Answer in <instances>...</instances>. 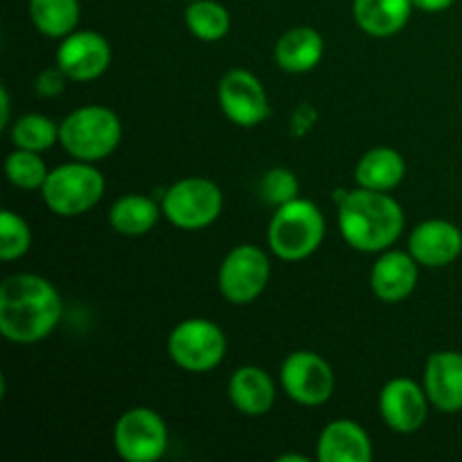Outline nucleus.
Segmentation results:
<instances>
[{"instance_id": "1", "label": "nucleus", "mask_w": 462, "mask_h": 462, "mask_svg": "<svg viewBox=\"0 0 462 462\" xmlns=\"http://www.w3.org/2000/svg\"><path fill=\"white\" fill-rule=\"evenodd\" d=\"M61 314V296L41 275L14 273L0 284V332L9 343L43 341L54 332Z\"/></svg>"}, {"instance_id": "2", "label": "nucleus", "mask_w": 462, "mask_h": 462, "mask_svg": "<svg viewBox=\"0 0 462 462\" xmlns=\"http://www.w3.org/2000/svg\"><path fill=\"white\" fill-rule=\"evenodd\" d=\"M406 217L388 192L359 188L338 203V230L347 246L361 253H383L400 239Z\"/></svg>"}, {"instance_id": "3", "label": "nucleus", "mask_w": 462, "mask_h": 462, "mask_svg": "<svg viewBox=\"0 0 462 462\" xmlns=\"http://www.w3.org/2000/svg\"><path fill=\"white\" fill-rule=\"evenodd\" d=\"M266 239L275 257L300 262L314 255L325 239V217L314 201L293 199L271 217Z\"/></svg>"}, {"instance_id": "4", "label": "nucleus", "mask_w": 462, "mask_h": 462, "mask_svg": "<svg viewBox=\"0 0 462 462\" xmlns=\"http://www.w3.org/2000/svg\"><path fill=\"white\" fill-rule=\"evenodd\" d=\"M120 140V117L116 111L99 104L75 108L59 125V143L75 161H104L116 152Z\"/></svg>"}, {"instance_id": "5", "label": "nucleus", "mask_w": 462, "mask_h": 462, "mask_svg": "<svg viewBox=\"0 0 462 462\" xmlns=\"http://www.w3.org/2000/svg\"><path fill=\"white\" fill-rule=\"evenodd\" d=\"M106 180L102 171L86 161L54 167L45 179L41 194L50 212L59 217H81L93 210L104 197Z\"/></svg>"}, {"instance_id": "6", "label": "nucleus", "mask_w": 462, "mask_h": 462, "mask_svg": "<svg viewBox=\"0 0 462 462\" xmlns=\"http://www.w3.org/2000/svg\"><path fill=\"white\" fill-rule=\"evenodd\" d=\"M224 210V194L210 179L189 176L171 185L162 197V215L180 230H203Z\"/></svg>"}, {"instance_id": "7", "label": "nucleus", "mask_w": 462, "mask_h": 462, "mask_svg": "<svg viewBox=\"0 0 462 462\" xmlns=\"http://www.w3.org/2000/svg\"><path fill=\"white\" fill-rule=\"evenodd\" d=\"M228 343L224 329L208 319H188L171 329L167 352L188 373H210L224 361Z\"/></svg>"}, {"instance_id": "8", "label": "nucleus", "mask_w": 462, "mask_h": 462, "mask_svg": "<svg viewBox=\"0 0 462 462\" xmlns=\"http://www.w3.org/2000/svg\"><path fill=\"white\" fill-rule=\"evenodd\" d=\"M170 442L167 424L147 406H135L120 415L113 429V445L126 462H156L162 458Z\"/></svg>"}, {"instance_id": "9", "label": "nucleus", "mask_w": 462, "mask_h": 462, "mask_svg": "<svg viewBox=\"0 0 462 462\" xmlns=\"http://www.w3.org/2000/svg\"><path fill=\"white\" fill-rule=\"evenodd\" d=\"M271 280V260L262 248L242 244L219 266V291L230 305H251L264 293Z\"/></svg>"}, {"instance_id": "10", "label": "nucleus", "mask_w": 462, "mask_h": 462, "mask_svg": "<svg viewBox=\"0 0 462 462\" xmlns=\"http://www.w3.org/2000/svg\"><path fill=\"white\" fill-rule=\"evenodd\" d=\"M280 382H282V391L296 404L310 406V409L328 404L337 386L332 365L310 350H298L284 359L280 368Z\"/></svg>"}, {"instance_id": "11", "label": "nucleus", "mask_w": 462, "mask_h": 462, "mask_svg": "<svg viewBox=\"0 0 462 462\" xmlns=\"http://www.w3.org/2000/svg\"><path fill=\"white\" fill-rule=\"evenodd\" d=\"M221 111L233 125L253 129L271 116V102L262 81L244 68H233L219 81Z\"/></svg>"}, {"instance_id": "12", "label": "nucleus", "mask_w": 462, "mask_h": 462, "mask_svg": "<svg viewBox=\"0 0 462 462\" xmlns=\"http://www.w3.org/2000/svg\"><path fill=\"white\" fill-rule=\"evenodd\" d=\"M111 43L95 30H75L61 39L57 50V66L72 81L99 79L111 66Z\"/></svg>"}, {"instance_id": "13", "label": "nucleus", "mask_w": 462, "mask_h": 462, "mask_svg": "<svg viewBox=\"0 0 462 462\" xmlns=\"http://www.w3.org/2000/svg\"><path fill=\"white\" fill-rule=\"evenodd\" d=\"M429 395L424 386L406 377L391 379L379 393V413L395 433H415L429 415Z\"/></svg>"}, {"instance_id": "14", "label": "nucleus", "mask_w": 462, "mask_h": 462, "mask_svg": "<svg viewBox=\"0 0 462 462\" xmlns=\"http://www.w3.org/2000/svg\"><path fill=\"white\" fill-rule=\"evenodd\" d=\"M409 253L420 266L442 269L454 264L462 253V233L447 219H429L413 228L409 237Z\"/></svg>"}, {"instance_id": "15", "label": "nucleus", "mask_w": 462, "mask_h": 462, "mask_svg": "<svg viewBox=\"0 0 462 462\" xmlns=\"http://www.w3.org/2000/svg\"><path fill=\"white\" fill-rule=\"evenodd\" d=\"M418 260L404 251H383L370 271L373 293L383 302H402L415 291L420 278Z\"/></svg>"}, {"instance_id": "16", "label": "nucleus", "mask_w": 462, "mask_h": 462, "mask_svg": "<svg viewBox=\"0 0 462 462\" xmlns=\"http://www.w3.org/2000/svg\"><path fill=\"white\" fill-rule=\"evenodd\" d=\"M424 391L440 413L462 411V355L454 350L436 352L424 365Z\"/></svg>"}, {"instance_id": "17", "label": "nucleus", "mask_w": 462, "mask_h": 462, "mask_svg": "<svg viewBox=\"0 0 462 462\" xmlns=\"http://www.w3.org/2000/svg\"><path fill=\"white\" fill-rule=\"evenodd\" d=\"M373 456V440L355 420H334L316 442V458L320 462H370Z\"/></svg>"}, {"instance_id": "18", "label": "nucleus", "mask_w": 462, "mask_h": 462, "mask_svg": "<svg viewBox=\"0 0 462 462\" xmlns=\"http://www.w3.org/2000/svg\"><path fill=\"white\" fill-rule=\"evenodd\" d=\"M228 397L239 413L248 418L266 415L275 404V383L266 370L242 365L228 382Z\"/></svg>"}, {"instance_id": "19", "label": "nucleus", "mask_w": 462, "mask_h": 462, "mask_svg": "<svg viewBox=\"0 0 462 462\" xmlns=\"http://www.w3.org/2000/svg\"><path fill=\"white\" fill-rule=\"evenodd\" d=\"M413 7V0H355L352 16L361 32L374 39H388L404 30Z\"/></svg>"}, {"instance_id": "20", "label": "nucleus", "mask_w": 462, "mask_h": 462, "mask_svg": "<svg viewBox=\"0 0 462 462\" xmlns=\"http://www.w3.org/2000/svg\"><path fill=\"white\" fill-rule=\"evenodd\" d=\"M325 54V41L314 27H291L275 43V61L284 72L302 75L314 70Z\"/></svg>"}, {"instance_id": "21", "label": "nucleus", "mask_w": 462, "mask_h": 462, "mask_svg": "<svg viewBox=\"0 0 462 462\" xmlns=\"http://www.w3.org/2000/svg\"><path fill=\"white\" fill-rule=\"evenodd\" d=\"M406 161L397 149L374 147L361 156L356 162L355 179L359 188L377 189V192H391L404 180Z\"/></svg>"}, {"instance_id": "22", "label": "nucleus", "mask_w": 462, "mask_h": 462, "mask_svg": "<svg viewBox=\"0 0 462 462\" xmlns=\"http://www.w3.org/2000/svg\"><path fill=\"white\" fill-rule=\"evenodd\" d=\"M162 208L144 194H125L108 210V224L125 237H140L156 228Z\"/></svg>"}, {"instance_id": "23", "label": "nucleus", "mask_w": 462, "mask_h": 462, "mask_svg": "<svg viewBox=\"0 0 462 462\" xmlns=\"http://www.w3.org/2000/svg\"><path fill=\"white\" fill-rule=\"evenodd\" d=\"M27 9L36 30L48 39H66L81 16L79 0H30Z\"/></svg>"}, {"instance_id": "24", "label": "nucleus", "mask_w": 462, "mask_h": 462, "mask_svg": "<svg viewBox=\"0 0 462 462\" xmlns=\"http://www.w3.org/2000/svg\"><path fill=\"white\" fill-rule=\"evenodd\" d=\"M185 25L194 39L215 43L230 32V12L217 0H192L185 9Z\"/></svg>"}, {"instance_id": "25", "label": "nucleus", "mask_w": 462, "mask_h": 462, "mask_svg": "<svg viewBox=\"0 0 462 462\" xmlns=\"http://www.w3.org/2000/svg\"><path fill=\"white\" fill-rule=\"evenodd\" d=\"M12 143L16 149L41 153L59 143V126L43 113H25L12 125Z\"/></svg>"}, {"instance_id": "26", "label": "nucleus", "mask_w": 462, "mask_h": 462, "mask_svg": "<svg viewBox=\"0 0 462 462\" xmlns=\"http://www.w3.org/2000/svg\"><path fill=\"white\" fill-rule=\"evenodd\" d=\"M5 174L7 180L18 189H41L43 188L45 179H48L50 170L45 167L43 158L39 152H27V149H16L7 156L5 161Z\"/></svg>"}, {"instance_id": "27", "label": "nucleus", "mask_w": 462, "mask_h": 462, "mask_svg": "<svg viewBox=\"0 0 462 462\" xmlns=\"http://www.w3.org/2000/svg\"><path fill=\"white\" fill-rule=\"evenodd\" d=\"M32 246V230L23 217L5 210L0 215V257L5 262L21 260Z\"/></svg>"}, {"instance_id": "28", "label": "nucleus", "mask_w": 462, "mask_h": 462, "mask_svg": "<svg viewBox=\"0 0 462 462\" xmlns=\"http://www.w3.org/2000/svg\"><path fill=\"white\" fill-rule=\"evenodd\" d=\"M298 192H300V183L291 170L275 167L266 171L260 180V197L275 208L298 199Z\"/></svg>"}, {"instance_id": "29", "label": "nucleus", "mask_w": 462, "mask_h": 462, "mask_svg": "<svg viewBox=\"0 0 462 462\" xmlns=\"http://www.w3.org/2000/svg\"><path fill=\"white\" fill-rule=\"evenodd\" d=\"M66 72L61 68H50V70H43L34 81V88L36 93L45 95V97H52V95H59L66 86Z\"/></svg>"}, {"instance_id": "30", "label": "nucleus", "mask_w": 462, "mask_h": 462, "mask_svg": "<svg viewBox=\"0 0 462 462\" xmlns=\"http://www.w3.org/2000/svg\"><path fill=\"white\" fill-rule=\"evenodd\" d=\"M456 0H413L415 9L427 14H438V12H447V9L454 5Z\"/></svg>"}, {"instance_id": "31", "label": "nucleus", "mask_w": 462, "mask_h": 462, "mask_svg": "<svg viewBox=\"0 0 462 462\" xmlns=\"http://www.w3.org/2000/svg\"><path fill=\"white\" fill-rule=\"evenodd\" d=\"M0 108H3V113H0V126H7L9 125V93L7 88H0Z\"/></svg>"}, {"instance_id": "32", "label": "nucleus", "mask_w": 462, "mask_h": 462, "mask_svg": "<svg viewBox=\"0 0 462 462\" xmlns=\"http://www.w3.org/2000/svg\"><path fill=\"white\" fill-rule=\"evenodd\" d=\"M287 460H298V462H307V458H305V456H293V454H289V456H282V458H280V462H287Z\"/></svg>"}, {"instance_id": "33", "label": "nucleus", "mask_w": 462, "mask_h": 462, "mask_svg": "<svg viewBox=\"0 0 462 462\" xmlns=\"http://www.w3.org/2000/svg\"><path fill=\"white\" fill-rule=\"evenodd\" d=\"M189 3H192V0H189Z\"/></svg>"}]
</instances>
